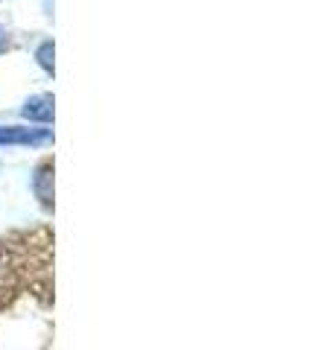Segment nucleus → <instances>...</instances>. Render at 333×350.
<instances>
[{
	"instance_id": "nucleus-1",
	"label": "nucleus",
	"mask_w": 333,
	"mask_h": 350,
	"mask_svg": "<svg viewBox=\"0 0 333 350\" xmlns=\"http://www.w3.org/2000/svg\"><path fill=\"white\" fill-rule=\"evenodd\" d=\"M50 140L53 131L44 126H0V146H47Z\"/></svg>"
},
{
	"instance_id": "nucleus-2",
	"label": "nucleus",
	"mask_w": 333,
	"mask_h": 350,
	"mask_svg": "<svg viewBox=\"0 0 333 350\" xmlns=\"http://www.w3.org/2000/svg\"><path fill=\"white\" fill-rule=\"evenodd\" d=\"M21 114H24L29 123H41V126H50L53 123V94H36L29 96L21 108Z\"/></svg>"
},
{
	"instance_id": "nucleus-3",
	"label": "nucleus",
	"mask_w": 333,
	"mask_h": 350,
	"mask_svg": "<svg viewBox=\"0 0 333 350\" xmlns=\"http://www.w3.org/2000/svg\"><path fill=\"white\" fill-rule=\"evenodd\" d=\"M32 190H36V199L47 207H53V163L41 161L36 167V175H32Z\"/></svg>"
},
{
	"instance_id": "nucleus-4",
	"label": "nucleus",
	"mask_w": 333,
	"mask_h": 350,
	"mask_svg": "<svg viewBox=\"0 0 333 350\" xmlns=\"http://www.w3.org/2000/svg\"><path fill=\"white\" fill-rule=\"evenodd\" d=\"M53 53H56L53 41H44L41 47L36 50V59H38V64H41V68L47 70V73H53V68H56V64H53Z\"/></svg>"
},
{
	"instance_id": "nucleus-5",
	"label": "nucleus",
	"mask_w": 333,
	"mask_h": 350,
	"mask_svg": "<svg viewBox=\"0 0 333 350\" xmlns=\"http://www.w3.org/2000/svg\"><path fill=\"white\" fill-rule=\"evenodd\" d=\"M9 47H12V38H9V29L0 27V53H6Z\"/></svg>"
}]
</instances>
